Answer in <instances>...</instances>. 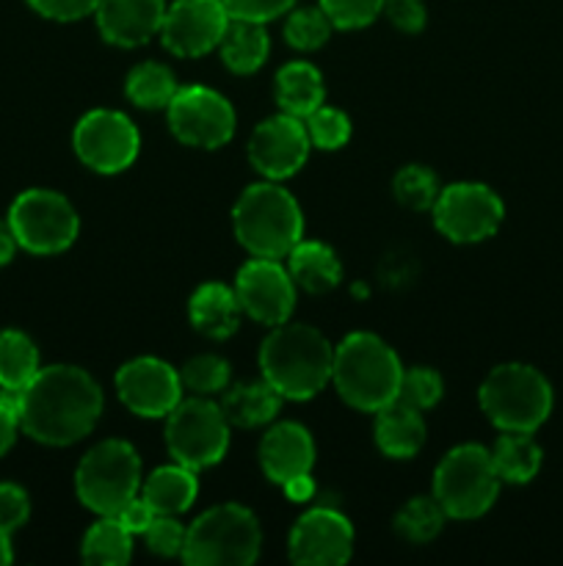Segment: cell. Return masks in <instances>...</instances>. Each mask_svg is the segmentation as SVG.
Returning a JSON list of instances; mask_svg holds the SVG:
<instances>
[{
    "mask_svg": "<svg viewBox=\"0 0 563 566\" xmlns=\"http://www.w3.org/2000/svg\"><path fill=\"white\" fill-rule=\"evenodd\" d=\"M103 390L75 365H50L20 390V429L44 446H72L97 426Z\"/></svg>",
    "mask_w": 563,
    "mask_h": 566,
    "instance_id": "1",
    "label": "cell"
},
{
    "mask_svg": "<svg viewBox=\"0 0 563 566\" xmlns=\"http://www.w3.org/2000/svg\"><path fill=\"white\" fill-rule=\"evenodd\" d=\"M263 379L290 401H307L331 381L334 348L307 324L274 326L259 348Z\"/></svg>",
    "mask_w": 563,
    "mask_h": 566,
    "instance_id": "2",
    "label": "cell"
},
{
    "mask_svg": "<svg viewBox=\"0 0 563 566\" xmlns=\"http://www.w3.org/2000/svg\"><path fill=\"white\" fill-rule=\"evenodd\" d=\"M401 376L403 368L397 354L370 332H353L334 348L331 381L342 401L359 412H379L395 401Z\"/></svg>",
    "mask_w": 563,
    "mask_h": 566,
    "instance_id": "3",
    "label": "cell"
},
{
    "mask_svg": "<svg viewBox=\"0 0 563 566\" xmlns=\"http://www.w3.org/2000/svg\"><path fill=\"white\" fill-rule=\"evenodd\" d=\"M235 238L254 258L279 260L304 235V216L296 199L276 182H254L232 210Z\"/></svg>",
    "mask_w": 563,
    "mask_h": 566,
    "instance_id": "4",
    "label": "cell"
},
{
    "mask_svg": "<svg viewBox=\"0 0 563 566\" xmlns=\"http://www.w3.org/2000/svg\"><path fill=\"white\" fill-rule=\"evenodd\" d=\"M480 409L500 431L533 434L552 412V387L522 363L497 365L480 385Z\"/></svg>",
    "mask_w": 563,
    "mask_h": 566,
    "instance_id": "5",
    "label": "cell"
},
{
    "mask_svg": "<svg viewBox=\"0 0 563 566\" xmlns=\"http://www.w3.org/2000/svg\"><path fill=\"white\" fill-rule=\"evenodd\" d=\"M263 534L248 509L224 503L185 528L182 562L191 566H248L257 562Z\"/></svg>",
    "mask_w": 563,
    "mask_h": 566,
    "instance_id": "6",
    "label": "cell"
},
{
    "mask_svg": "<svg viewBox=\"0 0 563 566\" xmlns=\"http://www.w3.org/2000/svg\"><path fill=\"white\" fill-rule=\"evenodd\" d=\"M141 490V459L125 440H105L77 464L75 492L99 517H116Z\"/></svg>",
    "mask_w": 563,
    "mask_h": 566,
    "instance_id": "7",
    "label": "cell"
},
{
    "mask_svg": "<svg viewBox=\"0 0 563 566\" xmlns=\"http://www.w3.org/2000/svg\"><path fill=\"white\" fill-rule=\"evenodd\" d=\"M500 492L491 451L484 446H458L434 473V497L453 520H475L489 512Z\"/></svg>",
    "mask_w": 563,
    "mask_h": 566,
    "instance_id": "8",
    "label": "cell"
},
{
    "mask_svg": "<svg viewBox=\"0 0 563 566\" xmlns=\"http://www.w3.org/2000/svg\"><path fill=\"white\" fill-rule=\"evenodd\" d=\"M166 448L185 468H213L230 448V420L208 398L180 401L166 415Z\"/></svg>",
    "mask_w": 563,
    "mask_h": 566,
    "instance_id": "9",
    "label": "cell"
},
{
    "mask_svg": "<svg viewBox=\"0 0 563 566\" xmlns=\"http://www.w3.org/2000/svg\"><path fill=\"white\" fill-rule=\"evenodd\" d=\"M9 227L17 243L33 254H59L77 238L75 208L61 193L47 188H31L14 199L9 210Z\"/></svg>",
    "mask_w": 563,
    "mask_h": 566,
    "instance_id": "10",
    "label": "cell"
},
{
    "mask_svg": "<svg viewBox=\"0 0 563 566\" xmlns=\"http://www.w3.org/2000/svg\"><path fill=\"white\" fill-rule=\"evenodd\" d=\"M502 216V199L480 182H456L442 188L434 202L436 230L453 243L486 241L500 230Z\"/></svg>",
    "mask_w": 563,
    "mask_h": 566,
    "instance_id": "11",
    "label": "cell"
},
{
    "mask_svg": "<svg viewBox=\"0 0 563 566\" xmlns=\"http://www.w3.org/2000/svg\"><path fill=\"white\" fill-rule=\"evenodd\" d=\"M166 111L171 133L188 147H224L235 133V111L230 99L208 86L177 88Z\"/></svg>",
    "mask_w": 563,
    "mask_h": 566,
    "instance_id": "12",
    "label": "cell"
},
{
    "mask_svg": "<svg viewBox=\"0 0 563 566\" xmlns=\"http://www.w3.org/2000/svg\"><path fill=\"white\" fill-rule=\"evenodd\" d=\"M75 153L88 169L99 175H116L136 160L141 138L136 125L119 111H88L75 127Z\"/></svg>",
    "mask_w": 563,
    "mask_h": 566,
    "instance_id": "13",
    "label": "cell"
},
{
    "mask_svg": "<svg viewBox=\"0 0 563 566\" xmlns=\"http://www.w3.org/2000/svg\"><path fill=\"white\" fill-rule=\"evenodd\" d=\"M237 304L265 326L287 324L296 307V282L290 271L270 258H252L235 276Z\"/></svg>",
    "mask_w": 563,
    "mask_h": 566,
    "instance_id": "14",
    "label": "cell"
},
{
    "mask_svg": "<svg viewBox=\"0 0 563 566\" xmlns=\"http://www.w3.org/2000/svg\"><path fill=\"white\" fill-rule=\"evenodd\" d=\"M230 25V11L224 0H174L166 9L160 36L163 48L182 59H196L219 48Z\"/></svg>",
    "mask_w": 563,
    "mask_h": 566,
    "instance_id": "15",
    "label": "cell"
},
{
    "mask_svg": "<svg viewBox=\"0 0 563 566\" xmlns=\"http://www.w3.org/2000/svg\"><path fill=\"white\" fill-rule=\"evenodd\" d=\"M121 403L138 418H166L180 403L182 381L171 365L155 357H138L116 374Z\"/></svg>",
    "mask_w": 563,
    "mask_h": 566,
    "instance_id": "16",
    "label": "cell"
},
{
    "mask_svg": "<svg viewBox=\"0 0 563 566\" xmlns=\"http://www.w3.org/2000/svg\"><path fill=\"white\" fill-rule=\"evenodd\" d=\"M309 147L312 142H309L304 119L282 111L279 116H270L252 133L248 160L268 180H285L307 164Z\"/></svg>",
    "mask_w": 563,
    "mask_h": 566,
    "instance_id": "17",
    "label": "cell"
},
{
    "mask_svg": "<svg viewBox=\"0 0 563 566\" xmlns=\"http://www.w3.org/2000/svg\"><path fill=\"white\" fill-rule=\"evenodd\" d=\"M353 553V528L334 509H312L290 531V558L301 566H340Z\"/></svg>",
    "mask_w": 563,
    "mask_h": 566,
    "instance_id": "18",
    "label": "cell"
},
{
    "mask_svg": "<svg viewBox=\"0 0 563 566\" xmlns=\"http://www.w3.org/2000/svg\"><path fill=\"white\" fill-rule=\"evenodd\" d=\"M94 17L105 42L116 48H138L160 33L166 0H99Z\"/></svg>",
    "mask_w": 563,
    "mask_h": 566,
    "instance_id": "19",
    "label": "cell"
},
{
    "mask_svg": "<svg viewBox=\"0 0 563 566\" xmlns=\"http://www.w3.org/2000/svg\"><path fill=\"white\" fill-rule=\"evenodd\" d=\"M259 464L274 484H285L293 475L309 473L315 464V442L298 423H279L259 442Z\"/></svg>",
    "mask_w": 563,
    "mask_h": 566,
    "instance_id": "20",
    "label": "cell"
},
{
    "mask_svg": "<svg viewBox=\"0 0 563 566\" xmlns=\"http://www.w3.org/2000/svg\"><path fill=\"white\" fill-rule=\"evenodd\" d=\"M425 442V420L419 409L403 401L386 403L375 412V446L390 459H412Z\"/></svg>",
    "mask_w": 563,
    "mask_h": 566,
    "instance_id": "21",
    "label": "cell"
},
{
    "mask_svg": "<svg viewBox=\"0 0 563 566\" xmlns=\"http://www.w3.org/2000/svg\"><path fill=\"white\" fill-rule=\"evenodd\" d=\"M188 315H191V324L213 340H226L241 326V304H237L235 291L221 282H204L191 296Z\"/></svg>",
    "mask_w": 563,
    "mask_h": 566,
    "instance_id": "22",
    "label": "cell"
},
{
    "mask_svg": "<svg viewBox=\"0 0 563 566\" xmlns=\"http://www.w3.org/2000/svg\"><path fill=\"white\" fill-rule=\"evenodd\" d=\"M196 470L185 468L180 462L169 464V468H158L141 484L144 501L152 506L155 514H166V517H177V514L188 512L196 501Z\"/></svg>",
    "mask_w": 563,
    "mask_h": 566,
    "instance_id": "23",
    "label": "cell"
},
{
    "mask_svg": "<svg viewBox=\"0 0 563 566\" xmlns=\"http://www.w3.org/2000/svg\"><path fill=\"white\" fill-rule=\"evenodd\" d=\"M287 258H290L287 271H290L293 282H296L301 291L320 296V293H329L340 285L342 265L340 260H337L334 249H329L326 243L304 241L301 238V241L290 249Z\"/></svg>",
    "mask_w": 563,
    "mask_h": 566,
    "instance_id": "24",
    "label": "cell"
},
{
    "mask_svg": "<svg viewBox=\"0 0 563 566\" xmlns=\"http://www.w3.org/2000/svg\"><path fill=\"white\" fill-rule=\"evenodd\" d=\"M221 59L235 75H252L265 64L270 53V39L265 31V22L235 20L230 17L224 36L219 42Z\"/></svg>",
    "mask_w": 563,
    "mask_h": 566,
    "instance_id": "25",
    "label": "cell"
},
{
    "mask_svg": "<svg viewBox=\"0 0 563 566\" xmlns=\"http://www.w3.org/2000/svg\"><path fill=\"white\" fill-rule=\"evenodd\" d=\"M282 396L268 381H243V385L226 387L221 398V412L230 420V426L241 429H257L279 412Z\"/></svg>",
    "mask_w": 563,
    "mask_h": 566,
    "instance_id": "26",
    "label": "cell"
},
{
    "mask_svg": "<svg viewBox=\"0 0 563 566\" xmlns=\"http://www.w3.org/2000/svg\"><path fill=\"white\" fill-rule=\"evenodd\" d=\"M326 99V86L320 72L307 61H293L276 72V103L285 114L307 119Z\"/></svg>",
    "mask_w": 563,
    "mask_h": 566,
    "instance_id": "27",
    "label": "cell"
},
{
    "mask_svg": "<svg viewBox=\"0 0 563 566\" xmlns=\"http://www.w3.org/2000/svg\"><path fill=\"white\" fill-rule=\"evenodd\" d=\"M491 462H495L500 481L508 484H528L541 470V448L535 440L522 431H502L500 440L491 448Z\"/></svg>",
    "mask_w": 563,
    "mask_h": 566,
    "instance_id": "28",
    "label": "cell"
},
{
    "mask_svg": "<svg viewBox=\"0 0 563 566\" xmlns=\"http://www.w3.org/2000/svg\"><path fill=\"white\" fill-rule=\"evenodd\" d=\"M39 352L25 332H0V390H25L39 374Z\"/></svg>",
    "mask_w": 563,
    "mask_h": 566,
    "instance_id": "29",
    "label": "cell"
},
{
    "mask_svg": "<svg viewBox=\"0 0 563 566\" xmlns=\"http://www.w3.org/2000/svg\"><path fill=\"white\" fill-rule=\"evenodd\" d=\"M132 556V534L116 517H103L83 539V562L94 566H121Z\"/></svg>",
    "mask_w": 563,
    "mask_h": 566,
    "instance_id": "30",
    "label": "cell"
},
{
    "mask_svg": "<svg viewBox=\"0 0 563 566\" xmlns=\"http://www.w3.org/2000/svg\"><path fill=\"white\" fill-rule=\"evenodd\" d=\"M125 92L138 108H169L171 97L177 94L174 72L158 61H144V64L132 66V72L127 75Z\"/></svg>",
    "mask_w": 563,
    "mask_h": 566,
    "instance_id": "31",
    "label": "cell"
},
{
    "mask_svg": "<svg viewBox=\"0 0 563 566\" xmlns=\"http://www.w3.org/2000/svg\"><path fill=\"white\" fill-rule=\"evenodd\" d=\"M445 520L447 514L436 497H412V501L397 512L395 531L403 539L414 542V545H425V542H431L439 534Z\"/></svg>",
    "mask_w": 563,
    "mask_h": 566,
    "instance_id": "32",
    "label": "cell"
},
{
    "mask_svg": "<svg viewBox=\"0 0 563 566\" xmlns=\"http://www.w3.org/2000/svg\"><path fill=\"white\" fill-rule=\"evenodd\" d=\"M331 20L320 6H307V9H293L285 22V39L296 50H318L329 42Z\"/></svg>",
    "mask_w": 563,
    "mask_h": 566,
    "instance_id": "33",
    "label": "cell"
},
{
    "mask_svg": "<svg viewBox=\"0 0 563 566\" xmlns=\"http://www.w3.org/2000/svg\"><path fill=\"white\" fill-rule=\"evenodd\" d=\"M392 191L408 210H428L439 197V180L428 166H403L392 180Z\"/></svg>",
    "mask_w": 563,
    "mask_h": 566,
    "instance_id": "34",
    "label": "cell"
},
{
    "mask_svg": "<svg viewBox=\"0 0 563 566\" xmlns=\"http://www.w3.org/2000/svg\"><path fill=\"white\" fill-rule=\"evenodd\" d=\"M180 381L185 390H193L196 396H215L230 387V365L215 354H199L182 365Z\"/></svg>",
    "mask_w": 563,
    "mask_h": 566,
    "instance_id": "35",
    "label": "cell"
},
{
    "mask_svg": "<svg viewBox=\"0 0 563 566\" xmlns=\"http://www.w3.org/2000/svg\"><path fill=\"white\" fill-rule=\"evenodd\" d=\"M309 142L320 149H340L351 138V119L342 111L320 105L307 116Z\"/></svg>",
    "mask_w": 563,
    "mask_h": 566,
    "instance_id": "36",
    "label": "cell"
},
{
    "mask_svg": "<svg viewBox=\"0 0 563 566\" xmlns=\"http://www.w3.org/2000/svg\"><path fill=\"white\" fill-rule=\"evenodd\" d=\"M442 398V376L431 368L403 370L401 387H397V401L408 403L414 409H431Z\"/></svg>",
    "mask_w": 563,
    "mask_h": 566,
    "instance_id": "37",
    "label": "cell"
},
{
    "mask_svg": "<svg viewBox=\"0 0 563 566\" xmlns=\"http://www.w3.org/2000/svg\"><path fill=\"white\" fill-rule=\"evenodd\" d=\"M320 9L326 11L334 28L353 31V28L370 25L384 9V0H320Z\"/></svg>",
    "mask_w": 563,
    "mask_h": 566,
    "instance_id": "38",
    "label": "cell"
},
{
    "mask_svg": "<svg viewBox=\"0 0 563 566\" xmlns=\"http://www.w3.org/2000/svg\"><path fill=\"white\" fill-rule=\"evenodd\" d=\"M144 542H147V551H152L155 556H180L182 545H185V528H182L174 517L155 514L149 528L144 531Z\"/></svg>",
    "mask_w": 563,
    "mask_h": 566,
    "instance_id": "39",
    "label": "cell"
},
{
    "mask_svg": "<svg viewBox=\"0 0 563 566\" xmlns=\"http://www.w3.org/2000/svg\"><path fill=\"white\" fill-rule=\"evenodd\" d=\"M31 514V501L28 492L17 484H0V531L11 534V531L22 528Z\"/></svg>",
    "mask_w": 563,
    "mask_h": 566,
    "instance_id": "40",
    "label": "cell"
},
{
    "mask_svg": "<svg viewBox=\"0 0 563 566\" xmlns=\"http://www.w3.org/2000/svg\"><path fill=\"white\" fill-rule=\"evenodd\" d=\"M296 0H224L226 11L235 20H254V22H270L276 17L287 14Z\"/></svg>",
    "mask_w": 563,
    "mask_h": 566,
    "instance_id": "41",
    "label": "cell"
},
{
    "mask_svg": "<svg viewBox=\"0 0 563 566\" xmlns=\"http://www.w3.org/2000/svg\"><path fill=\"white\" fill-rule=\"evenodd\" d=\"M381 14L403 33H419L425 28V6L423 0H384Z\"/></svg>",
    "mask_w": 563,
    "mask_h": 566,
    "instance_id": "42",
    "label": "cell"
},
{
    "mask_svg": "<svg viewBox=\"0 0 563 566\" xmlns=\"http://www.w3.org/2000/svg\"><path fill=\"white\" fill-rule=\"evenodd\" d=\"M33 11H39L47 20L59 22H72L81 20V17L94 14L99 6V0H28Z\"/></svg>",
    "mask_w": 563,
    "mask_h": 566,
    "instance_id": "43",
    "label": "cell"
},
{
    "mask_svg": "<svg viewBox=\"0 0 563 566\" xmlns=\"http://www.w3.org/2000/svg\"><path fill=\"white\" fill-rule=\"evenodd\" d=\"M20 431V392H0V457L9 453Z\"/></svg>",
    "mask_w": 563,
    "mask_h": 566,
    "instance_id": "44",
    "label": "cell"
},
{
    "mask_svg": "<svg viewBox=\"0 0 563 566\" xmlns=\"http://www.w3.org/2000/svg\"><path fill=\"white\" fill-rule=\"evenodd\" d=\"M116 520H119V523L125 525L130 534H144V531L149 528V523L155 520V512H152V506L144 501V497H132V501L127 503L119 514H116Z\"/></svg>",
    "mask_w": 563,
    "mask_h": 566,
    "instance_id": "45",
    "label": "cell"
},
{
    "mask_svg": "<svg viewBox=\"0 0 563 566\" xmlns=\"http://www.w3.org/2000/svg\"><path fill=\"white\" fill-rule=\"evenodd\" d=\"M282 490H285L287 501L307 503V501H312V495H315V481L309 473L293 475V479H287L285 484H282Z\"/></svg>",
    "mask_w": 563,
    "mask_h": 566,
    "instance_id": "46",
    "label": "cell"
},
{
    "mask_svg": "<svg viewBox=\"0 0 563 566\" xmlns=\"http://www.w3.org/2000/svg\"><path fill=\"white\" fill-rule=\"evenodd\" d=\"M20 247L14 238V232H11L9 221H0V265L9 263L11 258H14V249Z\"/></svg>",
    "mask_w": 563,
    "mask_h": 566,
    "instance_id": "47",
    "label": "cell"
},
{
    "mask_svg": "<svg viewBox=\"0 0 563 566\" xmlns=\"http://www.w3.org/2000/svg\"><path fill=\"white\" fill-rule=\"evenodd\" d=\"M11 542H9V534L6 531H0V566L11 564Z\"/></svg>",
    "mask_w": 563,
    "mask_h": 566,
    "instance_id": "48",
    "label": "cell"
}]
</instances>
